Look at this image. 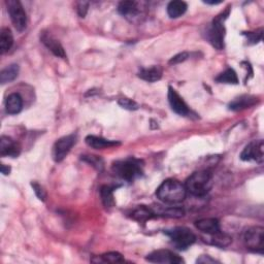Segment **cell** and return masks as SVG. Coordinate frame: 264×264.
<instances>
[{
	"mask_svg": "<svg viewBox=\"0 0 264 264\" xmlns=\"http://www.w3.org/2000/svg\"><path fill=\"white\" fill-rule=\"evenodd\" d=\"M186 195H187V189L185 185L173 179L164 181L156 191V196L158 199L168 204L182 202L186 198Z\"/></svg>",
	"mask_w": 264,
	"mask_h": 264,
	"instance_id": "1",
	"label": "cell"
},
{
	"mask_svg": "<svg viewBox=\"0 0 264 264\" xmlns=\"http://www.w3.org/2000/svg\"><path fill=\"white\" fill-rule=\"evenodd\" d=\"M213 174L209 170H199L192 173L186 181L185 187L187 192H190L194 196H204L208 194L213 185Z\"/></svg>",
	"mask_w": 264,
	"mask_h": 264,
	"instance_id": "2",
	"label": "cell"
},
{
	"mask_svg": "<svg viewBox=\"0 0 264 264\" xmlns=\"http://www.w3.org/2000/svg\"><path fill=\"white\" fill-rule=\"evenodd\" d=\"M113 171L122 180L133 182L142 177L144 170L142 161L135 158H127L125 160L116 161L113 164Z\"/></svg>",
	"mask_w": 264,
	"mask_h": 264,
	"instance_id": "3",
	"label": "cell"
},
{
	"mask_svg": "<svg viewBox=\"0 0 264 264\" xmlns=\"http://www.w3.org/2000/svg\"><path fill=\"white\" fill-rule=\"evenodd\" d=\"M230 12V7H227L225 12L218 15L214 19L212 25L209 29L208 38L210 43L214 48L217 50H222L224 48V38H225V26L224 22L226 20Z\"/></svg>",
	"mask_w": 264,
	"mask_h": 264,
	"instance_id": "4",
	"label": "cell"
},
{
	"mask_svg": "<svg viewBox=\"0 0 264 264\" xmlns=\"http://www.w3.org/2000/svg\"><path fill=\"white\" fill-rule=\"evenodd\" d=\"M165 234L171 240L172 243L179 250H186L196 240L195 234L188 228L177 227L170 230H166Z\"/></svg>",
	"mask_w": 264,
	"mask_h": 264,
	"instance_id": "5",
	"label": "cell"
},
{
	"mask_svg": "<svg viewBox=\"0 0 264 264\" xmlns=\"http://www.w3.org/2000/svg\"><path fill=\"white\" fill-rule=\"evenodd\" d=\"M243 242L247 249L263 254L264 250V228L261 226H254L248 228L243 233Z\"/></svg>",
	"mask_w": 264,
	"mask_h": 264,
	"instance_id": "6",
	"label": "cell"
},
{
	"mask_svg": "<svg viewBox=\"0 0 264 264\" xmlns=\"http://www.w3.org/2000/svg\"><path fill=\"white\" fill-rule=\"evenodd\" d=\"M6 6L15 28L19 32L24 31L27 27V15L22 3L19 0H7Z\"/></svg>",
	"mask_w": 264,
	"mask_h": 264,
	"instance_id": "7",
	"label": "cell"
},
{
	"mask_svg": "<svg viewBox=\"0 0 264 264\" xmlns=\"http://www.w3.org/2000/svg\"><path fill=\"white\" fill-rule=\"evenodd\" d=\"M76 143V135L71 134L63 136L58 140L53 146V158L56 162H61L68 153L71 152L72 146Z\"/></svg>",
	"mask_w": 264,
	"mask_h": 264,
	"instance_id": "8",
	"label": "cell"
},
{
	"mask_svg": "<svg viewBox=\"0 0 264 264\" xmlns=\"http://www.w3.org/2000/svg\"><path fill=\"white\" fill-rule=\"evenodd\" d=\"M242 161H254L262 163L264 160V144L262 140L253 141L246 145L240 154Z\"/></svg>",
	"mask_w": 264,
	"mask_h": 264,
	"instance_id": "9",
	"label": "cell"
},
{
	"mask_svg": "<svg viewBox=\"0 0 264 264\" xmlns=\"http://www.w3.org/2000/svg\"><path fill=\"white\" fill-rule=\"evenodd\" d=\"M146 260L152 263H161V264H180L184 263V260L168 250H157L149 254Z\"/></svg>",
	"mask_w": 264,
	"mask_h": 264,
	"instance_id": "10",
	"label": "cell"
},
{
	"mask_svg": "<svg viewBox=\"0 0 264 264\" xmlns=\"http://www.w3.org/2000/svg\"><path fill=\"white\" fill-rule=\"evenodd\" d=\"M168 101L171 106V110L175 114L180 116H188L191 113L187 103L184 101L180 94L172 87L168 88Z\"/></svg>",
	"mask_w": 264,
	"mask_h": 264,
	"instance_id": "11",
	"label": "cell"
},
{
	"mask_svg": "<svg viewBox=\"0 0 264 264\" xmlns=\"http://www.w3.org/2000/svg\"><path fill=\"white\" fill-rule=\"evenodd\" d=\"M41 41L55 56L65 59L66 53L64 51V48L54 36H52L48 32L43 31L41 34Z\"/></svg>",
	"mask_w": 264,
	"mask_h": 264,
	"instance_id": "12",
	"label": "cell"
},
{
	"mask_svg": "<svg viewBox=\"0 0 264 264\" xmlns=\"http://www.w3.org/2000/svg\"><path fill=\"white\" fill-rule=\"evenodd\" d=\"M20 152H21L20 144L13 141L11 138H8V136L5 135L1 136V140H0V155L16 158L20 155Z\"/></svg>",
	"mask_w": 264,
	"mask_h": 264,
	"instance_id": "13",
	"label": "cell"
},
{
	"mask_svg": "<svg viewBox=\"0 0 264 264\" xmlns=\"http://www.w3.org/2000/svg\"><path fill=\"white\" fill-rule=\"evenodd\" d=\"M258 99L255 96L252 95H242L238 97V98L234 99L232 102L229 103V110L234 111V112H239L249 109V107H252L257 103Z\"/></svg>",
	"mask_w": 264,
	"mask_h": 264,
	"instance_id": "14",
	"label": "cell"
},
{
	"mask_svg": "<svg viewBox=\"0 0 264 264\" xmlns=\"http://www.w3.org/2000/svg\"><path fill=\"white\" fill-rule=\"evenodd\" d=\"M85 141H86V144L89 145L90 148H93L96 150L112 148V146H117L121 144L119 142L105 140L103 138H98V136H95V135H88Z\"/></svg>",
	"mask_w": 264,
	"mask_h": 264,
	"instance_id": "15",
	"label": "cell"
},
{
	"mask_svg": "<svg viewBox=\"0 0 264 264\" xmlns=\"http://www.w3.org/2000/svg\"><path fill=\"white\" fill-rule=\"evenodd\" d=\"M195 226L198 230L207 234L217 233L220 230L219 221L215 218H205L195 222Z\"/></svg>",
	"mask_w": 264,
	"mask_h": 264,
	"instance_id": "16",
	"label": "cell"
},
{
	"mask_svg": "<svg viewBox=\"0 0 264 264\" xmlns=\"http://www.w3.org/2000/svg\"><path fill=\"white\" fill-rule=\"evenodd\" d=\"M23 107V99L18 93L8 95L5 100V111L9 115H17L21 112Z\"/></svg>",
	"mask_w": 264,
	"mask_h": 264,
	"instance_id": "17",
	"label": "cell"
},
{
	"mask_svg": "<svg viewBox=\"0 0 264 264\" xmlns=\"http://www.w3.org/2000/svg\"><path fill=\"white\" fill-rule=\"evenodd\" d=\"M139 76L142 80L149 82V83H155L162 77V68L160 66H152L149 68H142L139 72Z\"/></svg>",
	"mask_w": 264,
	"mask_h": 264,
	"instance_id": "18",
	"label": "cell"
},
{
	"mask_svg": "<svg viewBox=\"0 0 264 264\" xmlns=\"http://www.w3.org/2000/svg\"><path fill=\"white\" fill-rule=\"evenodd\" d=\"M118 12L126 18H133L140 14L138 2L135 1H121L118 5Z\"/></svg>",
	"mask_w": 264,
	"mask_h": 264,
	"instance_id": "19",
	"label": "cell"
},
{
	"mask_svg": "<svg viewBox=\"0 0 264 264\" xmlns=\"http://www.w3.org/2000/svg\"><path fill=\"white\" fill-rule=\"evenodd\" d=\"M156 216L153 209L151 208H146L145 205H141L138 209H135L132 213H131V218L135 221L141 222V223H144L148 220L154 218Z\"/></svg>",
	"mask_w": 264,
	"mask_h": 264,
	"instance_id": "20",
	"label": "cell"
},
{
	"mask_svg": "<svg viewBox=\"0 0 264 264\" xmlns=\"http://www.w3.org/2000/svg\"><path fill=\"white\" fill-rule=\"evenodd\" d=\"M14 45V36L9 28H2L0 31V50L1 54H5L11 50V48Z\"/></svg>",
	"mask_w": 264,
	"mask_h": 264,
	"instance_id": "21",
	"label": "cell"
},
{
	"mask_svg": "<svg viewBox=\"0 0 264 264\" xmlns=\"http://www.w3.org/2000/svg\"><path fill=\"white\" fill-rule=\"evenodd\" d=\"M188 5L186 2L181 1V0H175V1H171L168 5V14L170 18L177 19L183 16L186 11H187Z\"/></svg>",
	"mask_w": 264,
	"mask_h": 264,
	"instance_id": "22",
	"label": "cell"
},
{
	"mask_svg": "<svg viewBox=\"0 0 264 264\" xmlns=\"http://www.w3.org/2000/svg\"><path fill=\"white\" fill-rule=\"evenodd\" d=\"M154 213L156 216H163L168 218H182L185 215V211L181 208H162V207H157L156 210H154Z\"/></svg>",
	"mask_w": 264,
	"mask_h": 264,
	"instance_id": "23",
	"label": "cell"
},
{
	"mask_svg": "<svg viewBox=\"0 0 264 264\" xmlns=\"http://www.w3.org/2000/svg\"><path fill=\"white\" fill-rule=\"evenodd\" d=\"M19 71H20V68H19L18 64H12L7 66L1 72V73H0V83L4 85L13 82L14 80L17 79Z\"/></svg>",
	"mask_w": 264,
	"mask_h": 264,
	"instance_id": "24",
	"label": "cell"
},
{
	"mask_svg": "<svg viewBox=\"0 0 264 264\" xmlns=\"http://www.w3.org/2000/svg\"><path fill=\"white\" fill-rule=\"evenodd\" d=\"M100 196L104 207L106 209H112L115 207L114 198V189L110 186H102L100 189Z\"/></svg>",
	"mask_w": 264,
	"mask_h": 264,
	"instance_id": "25",
	"label": "cell"
},
{
	"mask_svg": "<svg viewBox=\"0 0 264 264\" xmlns=\"http://www.w3.org/2000/svg\"><path fill=\"white\" fill-rule=\"evenodd\" d=\"M216 82L221 83V84L237 85L239 84V77H238L237 72H234L232 68H228V70L223 72L216 77Z\"/></svg>",
	"mask_w": 264,
	"mask_h": 264,
	"instance_id": "26",
	"label": "cell"
},
{
	"mask_svg": "<svg viewBox=\"0 0 264 264\" xmlns=\"http://www.w3.org/2000/svg\"><path fill=\"white\" fill-rule=\"evenodd\" d=\"M208 236H210L211 238V243L218 247H226L232 241V239L230 237L221 233V231L214 234H208Z\"/></svg>",
	"mask_w": 264,
	"mask_h": 264,
	"instance_id": "27",
	"label": "cell"
},
{
	"mask_svg": "<svg viewBox=\"0 0 264 264\" xmlns=\"http://www.w3.org/2000/svg\"><path fill=\"white\" fill-rule=\"evenodd\" d=\"M124 258L122 256V254L118 252H110L105 253L101 256H98V262H103V263H121L124 262Z\"/></svg>",
	"mask_w": 264,
	"mask_h": 264,
	"instance_id": "28",
	"label": "cell"
},
{
	"mask_svg": "<svg viewBox=\"0 0 264 264\" xmlns=\"http://www.w3.org/2000/svg\"><path fill=\"white\" fill-rule=\"evenodd\" d=\"M82 159L94 166L96 169L102 170L103 168V161L102 159L97 157V156H82Z\"/></svg>",
	"mask_w": 264,
	"mask_h": 264,
	"instance_id": "29",
	"label": "cell"
},
{
	"mask_svg": "<svg viewBox=\"0 0 264 264\" xmlns=\"http://www.w3.org/2000/svg\"><path fill=\"white\" fill-rule=\"evenodd\" d=\"M118 103L120 106L123 107V109L128 110V111H136V110H139V107H140L138 103L129 98H121L118 101Z\"/></svg>",
	"mask_w": 264,
	"mask_h": 264,
	"instance_id": "30",
	"label": "cell"
},
{
	"mask_svg": "<svg viewBox=\"0 0 264 264\" xmlns=\"http://www.w3.org/2000/svg\"><path fill=\"white\" fill-rule=\"evenodd\" d=\"M31 186L33 188V191L35 193V195L37 196V198L42 200V201H45L46 198H47V191L45 190V188L43 187L42 185H40L36 182H32L31 183Z\"/></svg>",
	"mask_w": 264,
	"mask_h": 264,
	"instance_id": "31",
	"label": "cell"
},
{
	"mask_svg": "<svg viewBox=\"0 0 264 264\" xmlns=\"http://www.w3.org/2000/svg\"><path fill=\"white\" fill-rule=\"evenodd\" d=\"M262 33H263V30L262 29H259V30H257L256 32H244L242 34L247 36L248 41L251 44H257L262 40Z\"/></svg>",
	"mask_w": 264,
	"mask_h": 264,
	"instance_id": "32",
	"label": "cell"
},
{
	"mask_svg": "<svg viewBox=\"0 0 264 264\" xmlns=\"http://www.w3.org/2000/svg\"><path fill=\"white\" fill-rule=\"evenodd\" d=\"M188 58H189V53L182 52V53H180L178 55L173 56L170 59V61H169V64H171V65L172 64H179L181 62H184L185 60H187Z\"/></svg>",
	"mask_w": 264,
	"mask_h": 264,
	"instance_id": "33",
	"label": "cell"
},
{
	"mask_svg": "<svg viewBox=\"0 0 264 264\" xmlns=\"http://www.w3.org/2000/svg\"><path fill=\"white\" fill-rule=\"evenodd\" d=\"M77 14H79V16L81 18H85V16L87 15L88 13V8H89V2H86V1H80L77 2Z\"/></svg>",
	"mask_w": 264,
	"mask_h": 264,
	"instance_id": "34",
	"label": "cell"
},
{
	"mask_svg": "<svg viewBox=\"0 0 264 264\" xmlns=\"http://www.w3.org/2000/svg\"><path fill=\"white\" fill-rule=\"evenodd\" d=\"M197 263H216L218 262L217 260L213 259L211 256L209 255H203V256H200L197 260H196Z\"/></svg>",
	"mask_w": 264,
	"mask_h": 264,
	"instance_id": "35",
	"label": "cell"
},
{
	"mask_svg": "<svg viewBox=\"0 0 264 264\" xmlns=\"http://www.w3.org/2000/svg\"><path fill=\"white\" fill-rule=\"evenodd\" d=\"M1 172L4 175L9 174V172H11V168H9V166H7V165H5V164H2L1 165Z\"/></svg>",
	"mask_w": 264,
	"mask_h": 264,
	"instance_id": "36",
	"label": "cell"
},
{
	"mask_svg": "<svg viewBox=\"0 0 264 264\" xmlns=\"http://www.w3.org/2000/svg\"><path fill=\"white\" fill-rule=\"evenodd\" d=\"M204 3H207V4H220L221 3V1H208V0H207V1H204Z\"/></svg>",
	"mask_w": 264,
	"mask_h": 264,
	"instance_id": "37",
	"label": "cell"
}]
</instances>
